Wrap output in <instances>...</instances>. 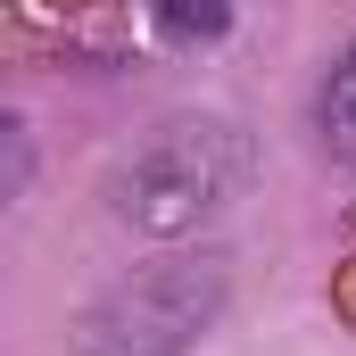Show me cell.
I'll return each instance as SVG.
<instances>
[{
    "label": "cell",
    "instance_id": "obj_1",
    "mask_svg": "<svg viewBox=\"0 0 356 356\" xmlns=\"http://www.w3.org/2000/svg\"><path fill=\"white\" fill-rule=\"evenodd\" d=\"M249 166L257 158H249L241 124H224V116H175V124H158L124 158V175L108 182V207H116V224H133L149 241H182V232H199L207 216H224L249 191Z\"/></svg>",
    "mask_w": 356,
    "mask_h": 356
},
{
    "label": "cell",
    "instance_id": "obj_4",
    "mask_svg": "<svg viewBox=\"0 0 356 356\" xmlns=\"http://www.w3.org/2000/svg\"><path fill=\"white\" fill-rule=\"evenodd\" d=\"M149 8H158V25L182 33V42H216L232 25V0H149Z\"/></svg>",
    "mask_w": 356,
    "mask_h": 356
},
{
    "label": "cell",
    "instance_id": "obj_5",
    "mask_svg": "<svg viewBox=\"0 0 356 356\" xmlns=\"http://www.w3.org/2000/svg\"><path fill=\"white\" fill-rule=\"evenodd\" d=\"M25 191V124H8V199Z\"/></svg>",
    "mask_w": 356,
    "mask_h": 356
},
{
    "label": "cell",
    "instance_id": "obj_2",
    "mask_svg": "<svg viewBox=\"0 0 356 356\" xmlns=\"http://www.w3.org/2000/svg\"><path fill=\"white\" fill-rule=\"evenodd\" d=\"M224 298H232L224 257H158L75 315L67 356H182L224 315Z\"/></svg>",
    "mask_w": 356,
    "mask_h": 356
},
{
    "label": "cell",
    "instance_id": "obj_3",
    "mask_svg": "<svg viewBox=\"0 0 356 356\" xmlns=\"http://www.w3.org/2000/svg\"><path fill=\"white\" fill-rule=\"evenodd\" d=\"M323 141H332V158L356 166V50L332 67V91H323Z\"/></svg>",
    "mask_w": 356,
    "mask_h": 356
}]
</instances>
